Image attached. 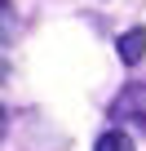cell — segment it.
<instances>
[{
    "label": "cell",
    "mask_w": 146,
    "mask_h": 151,
    "mask_svg": "<svg viewBox=\"0 0 146 151\" xmlns=\"http://www.w3.org/2000/svg\"><path fill=\"white\" fill-rule=\"evenodd\" d=\"M142 53H146V31H142V27H128V31L120 36V58L133 67V62H142Z\"/></svg>",
    "instance_id": "cell-2"
},
{
    "label": "cell",
    "mask_w": 146,
    "mask_h": 151,
    "mask_svg": "<svg viewBox=\"0 0 146 151\" xmlns=\"http://www.w3.org/2000/svg\"><path fill=\"white\" fill-rule=\"evenodd\" d=\"M5 76H9V67H5V62H0V80H5Z\"/></svg>",
    "instance_id": "cell-5"
},
{
    "label": "cell",
    "mask_w": 146,
    "mask_h": 151,
    "mask_svg": "<svg viewBox=\"0 0 146 151\" xmlns=\"http://www.w3.org/2000/svg\"><path fill=\"white\" fill-rule=\"evenodd\" d=\"M9 14H14V9H9V0H0V18H9Z\"/></svg>",
    "instance_id": "cell-4"
},
{
    "label": "cell",
    "mask_w": 146,
    "mask_h": 151,
    "mask_svg": "<svg viewBox=\"0 0 146 151\" xmlns=\"http://www.w3.org/2000/svg\"><path fill=\"white\" fill-rule=\"evenodd\" d=\"M0 133H5V111H0Z\"/></svg>",
    "instance_id": "cell-6"
},
{
    "label": "cell",
    "mask_w": 146,
    "mask_h": 151,
    "mask_svg": "<svg viewBox=\"0 0 146 151\" xmlns=\"http://www.w3.org/2000/svg\"><path fill=\"white\" fill-rule=\"evenodd\" d=\"M111 120L115 124H133L146 129V85H124L111 102Z\"/></svg>",
    "instance_id": "cell-1"
},
{
    "label": "cell",
    "mask_w": 146,
    "mask_h": 151,
    "mask_svg": "<svg viewBox=\"0 0 146 151\" xmlns=\"http://www.w3.org/2000/svg\"><path fill=\"white\" fill-rule=\"evenodd\" d=\"M93 151H133V138L124 133V129H106L102 138H98V147Z\"/></svg>",
    "instance_id": "cell-3"
}]
</instances>
